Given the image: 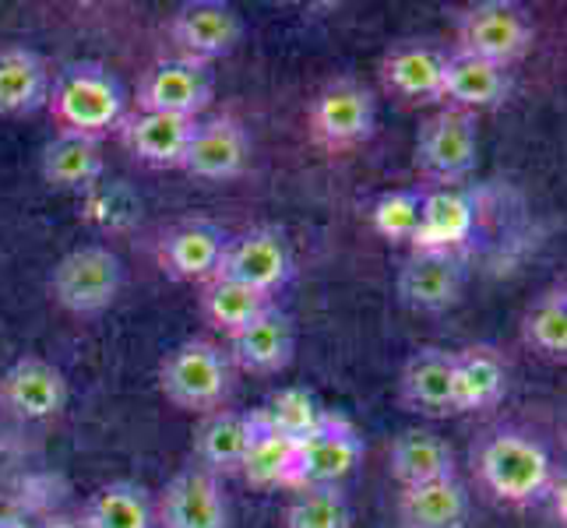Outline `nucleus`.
<instances>
[{"instance_id": "1", "label": "nucleus", "mask_w": 567, "mask_h": 528, "mask_svg": "<svg viewBox=\"0 0 567 528\" xmlns=\"http://www.w3.org/2000/svg\"><path fill=\"white\" fill-rule=\"evenodd\" d=\"M476 476L494 500L515 507L550 497V486L557 479L550 452L522 429H497L480 444Z\"/></svg>"}, {"instance_id": "2", "label": "nucleus", "mask_w": 567, "mask_h": 528, "mask_svg": "<svg viewBox=\"0 0 567 528\" xmlns=\"http://www.w3.org/2000/svg\"><path fill=\"white\" fill-rule=\"evenodd\" d=\"M47 106L61 131L85 134V138H103L106 131L121 127L127 95L116 74L103 64H68L53 77Z\"/></svg>"}, {"instance_id": "3", "label": "nucleus", "mask_w": 567, "mask_h": 528, "mask_svg": "<svg viewBox=\"0 0 567 528\" xmlns=\"http://www.w3.org/2000/svg\"><path fill=\"white\" fill-rule=\"evenodd\" d=\"M159 387L184 413L208 416L229 395V356L208 339H187L163 356Z\"/></svg>"}, {"instance_id": "4", "label": "nucleus", "mask_w": 567, "mask_h": 528, "mask_svg": "<svg viewBox=\"0 0 567 528\" xmlns=\"http://www.w3.org/2000/svg\"><path fill=\"white\" fill-rule=\"evenodd\" d=\"M455 39L458 53H468L476 61L507 71L529 53L536 39V18L525 4H515V0H480V4L458 14Z\"/></svg>"}, {"instance_id": "5", "label": "nucleus", "mask_w": 567, "mask_h": 528, "mask_svg": "<svg viewBox=\"0 0 567 528\" xmlns=\"http://www.w3.org/2000/svg\"><path fill=\"white\" fill-rule=\"evenodd\" d=\"M121 286H124V265L103 244L68 250L50 271L53 300L61 303L68 314H78V318L103 314L116 300Z\"/></svg>"}, {"instance_id": "6", "label": "nucleus", "mask_w": 567, "mask_h": 528, "mask_svg": "<svg viewBox=\"0 0 567 528\" xmlns=\"http://www.w3.org/2000/svg\"><path fill=\"white\" fill-rule=\"evenodd\" d=\"M307 124L310 138L328 152L357 148L378 131V100L357 77H336L310 100Z\"/></svg>"}, {"instance_id": "7", "label": "nucleus", "mask_w": 567, "mask_h": 528, "mask_svg": "<svg viewBox=\"0 0 567 528\" xmlns=\"http://www.w3.org/2000/svg\"><path fill=\"white\" fill-rule=\"evenodd\" d=\"M480 159V127L476 113L455 106L437 110L416 134V166L426 180L441 187L462 184Z\"/></svg>"}, {"instance_id": "8", "label": "nucleus", "mask_w": 567, "mask_h": 528, "mask_svg": "<svg viewBox=\"0 0 567 528\" xmlns=\"http://www.w3.org/2000/svg\"><path fill=\"white\" fill-rule=\"evenodd\" d=\"M363 458L360 429L342 416H324L310 437L292 444V465L286 490H310V486H339Z\"/></svg>"}, {"instance_id": "9", "label": "nucleus", "mask_w": 567, "mask_h": 528, "mask_svg": "<svg viewBox=\"0 0 567 528\" xmlns=\"http://www.w3.org/2000/svg\"><path fill=\"white\" fill-rule=\"evenodd\" d=\"M215 92V77L208 64L187 61V56H169V61L152 64L138 82V110L142 113H166L198 121L208 110Z\"/></svg>"}, {"instance_id": "10", "label": "nucleus", "mask_w": 567, "mask_h": 528, "mask_svg": "<svg viewBox=\"0 0 567 528\" xmlns=\"http://www.w3.org/2000/svg\"><path fill=\"white\" fill-rule=\"evenodd\" d=\"M289 271H292V258H289L286 237L276 226H258V229L240 232L237 240H226L223 261L215 276L240 282L271 300L289 282Z\"/></svg>"}, {"instance_id": "11", "label": "nucleus", "mask_w": 567, "mask_h": 528, "mask_svg": "<svg viewBox=\"0 0 567 528\" xmlns=\"http://www.w3.org/2000/svg\"><path fill=\"white\" fill-rule=\"evenodd\" d=\"M155 525L159 528H229V507L219 476L202 465H187L173 476L159 504H155Z\"/></svg>"}, {"instance_id": "12", "label": "nucleus", "mask_w": 567, "mask_h": 528, "mask_svg": "<svg viewBox=\"0 0 567 528\" xmlns=\"http://www.w3.org/2000/svg\"><path fill=\"white\" fill-rule=\"evenodd\" d=\"M169 39L187 61L212 64L240 46L244 22L237 8L223 4V0H194L169 18Z\"/></svg>"}, {"instance_id": "13", "label": "nucleus", "mask_w": 567, "mask_h": 528, "mask_svg": "<svg viewBox=\"0 0 567 528\" xmlns=\"http://www.w3.org/2000/svg\"><path fill=\"white\" fill-rule=\"evenodd\" d=\"M462 261L444 250H413L399 268V300L416 314H441L462 297Z\"/></svg>"}, {"instance_id": "14", "label": "nucleus", "mask_w": 567, "mask_h": 528, "mask_svg": "<svg viewBox=\"0 0 567 528\" xmlns=\"http://www.w3.org/2000/svg\"><path fill=\"white\" fill-rule=\"evenodd\" d=\"M68 402V381L61 366H53L43 356L14 360L4 377H0V405L11 408L18 420L43 423L53 420Z\"/></svg>"}, {"instance_id": "15", "label": "nucleus", "mask_w": 567, "mask_h": 528, "mask_svg": "<svg viewBox=\"0 0 567 528\" xmlns=\"http://www.w3.org/2000/svg\"><path fill=\"white\" fill-rule=\"evenodd\" d=\"M250 159V138L247 131L229 121V116H219V121L198 124L190 134V142L184 148L181 169L187 176H198V180H233L247 169Z\"/></svg>"}, {"instance_id": "16", "label": "nucleus", "mask_w": 567, "mask_h": 528, "mask_svg": "<svg viewBox=\"0 0 567 528\" xmlns=\"http://www.w3.org/2000/svg\"><path fill=\"white\" fill-rule=\"evenodd\" d=\"M292 352H297V328H292V318L282 314L279 307H268L261 318H254L237 335H229L226 356L240 370H247V374L268 377L292 363Z\"/></svg>"}, {"instance_id": "17", "label": "nucleus", "mask_w": 567, "mask_h": 528, "mask_svg": "<svg viewBox=\"0 0 567 528\" xmlns=\"http://www.w3.org/2000/svg\"><path fill=\"white\" fill-rule=\"evenodd\" d=\"M399 398L409 413L430 420L455 416V387H452V352L437 345L416 349L399 374Z\"/></svg>"}, {"instance_id": "18", "label": "nucleus", "mask_w": 567, "mask_h": 528, "mask_svg": "<svg viewBox=\"0 0 567 528\" xmlns=\"http://www.w3.org/2000/svg\"><path fill=\"white\" fill-rule=\"evenodd\" d=\"M198 121L166 113H131L121 121V142L138 163L152 169H181L184 148Z\"/></svg>"}, {"instance_id": "19", "label": "nucleus", "mask_w": 567, "mask_h": 528, "mask_svg": "<svg viewBox=\"0 0 567 528\" xmlns=\"http://www.w3.org/2000/svg\"><path fill=\"white\" fill-rule=\"evenodd\" d=\"M444 56L426 43H399L381 56V82L405 103H437L444 82Z\"/></svg>"}, {"instance_id": "20", "label": "nucleus", "mask_w": 567, "mask_h": 528, "mask_svg": "<svg viewBox=\"0 0 567 528\" xmlns=\"http://www.w3.org/2000/svg\"><path fill=\"white\" fill-rule=\"evenodd\" d=\"M226 250V232L212 222H181L177 229L166 232V240L159 247V261L166 268V276L181 282H208L219 271Z\"/></svg>"}, {"instance_id": "21", "label": "nucleus", "mask_w": 567, "mask_h": 528, "mask_svg": "<svg viewBox=\"0 0 567 528\" xmlns=\"http://www.w3.org/2000/svg\"><path fill=\"white\" fill-rule=\"evenodd\" d=\"M476 229V201L458 187H437L423 194L420 205V229L413 250H444L455 253Z\"/></svg>"}, {"instance_id": "22", "label": "nucleus", "mask_w": 567, "mask_h": 528, "mask_svg": "<svg viewBox=\"0 0 567 528\" xmlns=\"http://www.w3.org/2000/svg\"><path fill=\"white\" fill-rule=\"evenodd\" d=\"M512 92V74L497 64L476 61L468 53H447L444 56V82H441V100H447L455 110L480 113L494 110L507 100Z\"/></svg>"}, {"instance_id": "23", "label": "nucleus", "mask_w": 567, "mask_h": 528, "mask_svg": "<svg viewBox=\"0 0 567 528\" xmlns=\"http://www.w3.org/2000/svg\"><path fill=\"white\" fill-rule=\"evenodd\" d=\"M452 387H455V416L486 413L497 408L507 395V366L494 349L468 345L452 352Z\"/></svg>"}, {"instance_id": "24", "label": "nucleus", "mask_w": 567, "mask_h": 528, "mask_svg": "<svg viewBox=\"0 0 567 528\" xmlns=\"http://www.w3.org/2000/svg\"><path fill=\"white\" fill-rule=\"evenodd\" d=\"M254 437V408H215L208 413L194 434V458L212 476H233L240 473V462L247 455V444Z\"/></svg>"}, {"instance_id": "25", "label": "nucleus", "mask_w": 567, "mask_h": 528, "mask_svg": "<svg viewBox=\"0 0 567 528\" xmlns=\"http://www.w3.org/2000/svg\"><path fill=\"white\" fill-rule=\"evenodd\" d=\"M388 468L402 490L455 476V455L434 429L409 426L388 447Z\"/></svg>"}, {"instance_id": "26", "label": "nucleus", "mask_w": 567, "mask_h": 528, "mask_svg": "<svg viewBox=\"0 0 567 528\" xmlns=\"http://www.w3.org/2000/svg\"><path fill=\"white\" fill-rule=\"evenodd\" d=\"M43 180L56 190H89L103 176V148L100 138L61 131L43 148Z\"/></svg>"}, {"instance_id": "27", "label": "nucleus", "mask_w": 567, "mask_h": 528, "mask_svg": "<svg viewBox=\"0 0 567 528\" xmlns=\"http://www.w3.org/2000/svg\"><path fill=\"white\" fill-rule=\"evenodd\" d=\"M465 518H468V490L458 476L409 486L399 497L402 528H465Z\"/></svg>"}, {"instance_id": "28", "label": "nucleus", "mask_w": 567, "mask_h": 528, "mask_svg": "<svg viewBox=\"0 0 567 528\" xmlns=\"http://www.w3.org/2000/svg\"><path fill=\"white\" fill-rule=\"evenodd\" d=\"M50 71L39 53L25 46L0 50V116H22L47 106Z\"/></svg>"}, {"instance_id": "29", "label": "nucleus", "mask_w": 567, "mask_h": 528, "mask_svg": "<svg viewBox=\"0 0 567 528\" xmlns=\"http://www.w3.org/2000/svg\"><path fill=\"white\" fill-rule=\"evenodd\" d=\"M82 521L89 528H155V507L138 483H106L100 486L89 504Z\"/></svg>"}, {"instance_id": "30", "label": "nucleus", "mask_w": 567, "mask_h": 528, "mask_svg": "<svg viewBox=\"0 0 567 528\" xmlns=\"http://www.w3.org/2000/svg\"><path fill=\"white\" fill-rule=\"evenodd\" d=\"M202 314L212 328L226 331V335H237L240 328H247L254 318H261L265 310L271 307L268 297L254 292L233 279L212 276L208 282H202Z\"/></svg>"}, {"instance_id": "31", "label": "nucleus", "mask_w": 567, "mask_h": 528, "mask_svg": "<svg viewBox=\"0 0 567 528\" xmlns=\"http://www.w3.org/2000/svg\"><path fill=\"white\" fill-rule=\"evenodd\" d=\"M254 413H258V420L268 429H276L279 437H286L292 444L315 434L328 416L321 408V402L315 398V391H307L300 384H286L279 391H271V395L265 398V405L254 408Z\"/></svg>"}, {"instance_id": "32", "label": "nucleus", "mask_w": 567, "mask_h": 528, "mask_svg": "<svg viewBox=\"0 0 567 528\" xmlns=\"http://www.w3.org/2000/svg\"><path fill=\"white\" fill-rule=\"evenodd\" d=\"M292 465V441L279 437L276 429H268L258 413H254V437L247 444V455L240 462V476L254 490H286V476Z\"/></svg>"}, {"instance_id": "33", "label": "nucleus", "mask_w": 567, "mask_h": 528, "mask_svg": "<svg viewBox=\"0 0 567 528\" xmlns=\"http://www.w3.org/2000/svg\"><path fill=\"white\" fill-rule=\"evenodd\" d=\"M522 339L546 360L567 356V289L554 286L529 307L522 321Z\"/></svg>"}, {"instance_id": "34", "label": "nucleus", "mask_w": 567, "mask_h": 528, "mask_svg": "<svg viewBox=\"0 0 567 528\" xmlns=\"http://www.w3.org/2000/svg\"><path fill=\"white\" fill-rule=\"evenodd\" d=\"M286 528H353V511L339 486H310L289 500Z\"/></svg>"}, {"instance_id": "35", "label": "nucleus", "mask_w": 567, "mask_h": 528, "mask_svg": "<svg viewBox=\"0 0 567 528\" xmlns=\"http://www.w3.org/2000/svg\"><path fill=\"white\" fill-rule=\"evenodd\" d=\"M420 205L423 194L420 190H384L381 198L370 205V226L381 240L388 244H413L416 229H420Z\"/></svg>"}, {"instance_id": "36", "label": "nucleus", "mask_w": 567, "mask_h": 528, "mask_svg": "<svg viewBox=\"0 0 567 528\" xmlns=\"http://www.w3.org/2000/svg\"><path fill=\"white\" fill-rule=\"evenodd\" d=\"M56 528H89L82 518H78V521H61V525H56Z\"/></svg>"}]
</instances>
